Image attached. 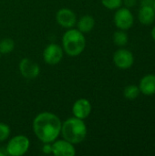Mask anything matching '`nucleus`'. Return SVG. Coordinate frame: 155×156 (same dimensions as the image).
<instances>
[{
    "label": "nucleus",
    "instance_id": "obj_24",
    "mask_svg": "<svg viewBox=\"0 0 155 156\" xmlns=\"http://www.w3.org/2000/svg\"><path fill=\"white\" fill-rule=\"evenodd\" d=\"M7 154H6V152H3V151H1L0 150V156H5Z\"/></svg>",
    "mask_w": 155,
    "mask_h": 156
},
{
    "label": "nucleus",
    "instance_id": "obj_13",
    "mask_svg": "<svg viewBox=\"0 0 155 156\" xmlns=\"http://www.w3.org/2000/svg\"><path fill=\"white\" fill-rule=\"evenodd\" d=\"M138 18L141 24L144 26L152 25L155 20V11L153 6L143 5L139 10Z\"/></svg>",
    "mask_w": 155,
    "mask_h": 156
},
{
    "label": "nucleus",
    "instance_id": "obj_2",
    "mask_svg": "<svg viewBox=\"0 0 155 156\" xmlns=\"http://www.w3.org/2000/svg\"><path fill=\"white\" fill-rule=\"evenodd\" d=\"M61 135L68 142L75 144L82 143L87 136V126L83 120L72 117L62 123Z\"/></svg>",
    "mask_w": 155,
    "mask_h": 156
},
{
    "label": "nucleus",
    "instance_id": "obj_25",
    "mask_svg": "<svg viewBox=\"0 0 155 156\" xmlns=\"http://www.w3.org/2000/svg\"><path fill=\"white\" fill-rule=\"evenodd\" d=\"M153 9H154V11H155V1H154V4H153Z\"/></svg>",
    "mask_w": 155,
    "mask_h": 156
},
{
    "label": "nucleus",
    "instance_id": "obj_10",
    "mask_svg": "<svg viewBox=\"0 0 155 156\" xmlns=\"http://www.w3.org/2000/svg\"><path fill=\"white\" fill-rule=\"evenodd\" d=\"M52 154L55 156H74L76 150L74 144L67 140H56L52 143Z\"/></svg>",
    "mask_w": 155,
    "mask_h": 156
},
{
    "label": "nucleus",
    "instance_id": "obj_17",
    "mask_svg": "<svg viewBox=\"0 0 155 156\" xmlns=\"http://www.w3.org/2000/svg\"><path fill=\"white\" fill-rule=\"evenodd\" d=\"M140 92L141 91H140V89H139L138 86H136V85H128L123 90V95L127 100L133 101L136 98H138Z\"/></svg>",
    "mask_w": 155,
    "mask_h": 156
},
{
    "label": "nucleus",
    "instance_id": "obj_23",
    "mask_svg": "<svg viewBox=\"0 0 155 156\" xmlns=\"http://www.w3.org/2000/svg\"><path fill=\"white\" fill-rule=\"evenodd\" d=\"M152 37H153V40L155 41V27H153V30H152Z\"/></svg>",
    "mask_w": 155,
    "mask_h": 156
},
{
    "label": "nucleus",
    "instance_id": "obj_3",
    "mask_svg": "<svg viewBox=\"0 0 155 156\" xmlns=\"http://www.w3.org/2000/svg\"><path fill=\"white\" fill-rule=\"evenodd\" d=\"M86 47L84 34L79 29L69 28L62 37V48L67 55L77 57L80 55Z\"/></svg>",
    "mask_w": 155,
    "mask_h": 156
},
{
    "label": "nucleus",
    "instance_id": "obj_22",
    "mask_svg": "<svg viewBox=\"0 0 155 156\" xmlns=\"http://www.w3.org/2000/svg\"><path fill=\"white\" fill-rule=\"evenodd\" d=\"M155 0H141V5H148V6H153Z\"/></svg>",
    "mask_w": 155,
    "mask_h": 156
},
{
    "label": "nucleus",
    "instance_id": "obj_16",
    "mask_svg": "<svg viewBox=\"0 0 155 156\" xmlns=\"http://www.w3.org/2000/svg\"><path fill=\"white\" fill-rule=\"evenodd\" d=\"M15 48V42L11 38H3L0 40V54H9Z\"/></svg>",
    "mask_w": 155,
    "mask_h": 156
},
{
    "label": "nucleus",
    "instance_id": "obj_12",
    "mask_svg": "<svg viewBox=\"0 0 155 156\" xmlns=\"http://www.w3.org/2000/svg\"><path fill=\"white\" fill-rule=\"evenodd\" d=\"M140 91L147 96L155 94V75L147 74L143 76L140 81L139 85Z\"/></svg>",
    "mask_w": 155,
    "mask_h": 156
},
{
    "label": "nucleus",
    "instance_id": "obj_6",
    "mask_svg": "<svg viewBox=\"0 0 155 156\" xmlns=\"http://www.w3.org/2000/svg\"><path fill=\"white\" fill-rule=\"evenodd\" d=\"M64 55V50L62 47L58 44L51 43L46 47L43 51V58L45 62L48 65H57L58 64Z\"/></svg>",
    "mask_w": 155,
    "mask_h": 156
},
{
    "label": "nucleus",
    "instance_id": "obj_5",
    "mask_svg": "<svg viewBox=\"0 0 155 156\" xmlns=\"http://www.w3.org/2000/svg\"><path fill=\"white\" fill-rule=\"evenodd\" d=\"M113 21L119 29L127 30L132 27L134 23V17L128 7H119L114 14Z\"/></svg>",
    "mask_w": 155,
    "mask_h": 156
},
{
    "label": "nucleus",
    "instance_id": "obj_4",
    "mask_svg": "<svg viewBox=\"0 0 155 156\" xmlns=\"http://www.w3.org/2000/svg\"><path fill=\"white\" fill-rule=\"evenodd\" d=\"M30 141L25 135H16L10 139L6 145V154L11 156H21L27 153Z\"/></svg>",
    "mask_w": 155,
    "mask_h": 156
},
{
    "label": "nucleus",
    "instance_id": "obj_21",
    "mask_svg": "<svg viewBox=\"0 0 155 156\" xmlns=\"http://www.w3.org/2000/svg\"><path fill=\"white\" fill-rule=\"evenodd\" d=\"M122 2L124 3V5H126V7L130 8V7H133L136 5L137 0H123Z\"/></svg>",
    "mask_w": 155,
    "mask_h": 156
},
{
    "label": "nucleus",
    "instance_id": "obj_8",
    "mask_svg": "<svg viewBox=\"0 0 155 156\" xmlns=\"http://www.w3.org/2000/svg\"><path fill=\"white\" fill-rule=\"evenodd\" d=\"M113 62L117 68L121 69H127L133 65L134 57L130 50L120 48L113 54Z\"/></svg>",
    "mask_w": 155,
    "mask_h": 156
},
{
    "label": "nucleus",
    "instance_id": "obj_7",
    "mask_svg": "<svg viewBox=\"0 0 155 156\" xmlns=\"http://www.w3.org/2000/svg\"><path fill=\"white\" fill-rule=\"evenodd\" d=\"M20 74L27 80H34L38 77L40 73L39 66L28 58H22L18 65Z\"/></svg>",
    "mask_w": 155,
    "mask_h": 156
},
{
    "label": "nucleus",
    "instance_id": "obj_9",
    "mask_svg": "<svg viewBox=\"0 0 155 156\" xmlns=\"http://www.w3.org/2000/svg\"><path fill=\"white\" fill-rule=\"evenodd\" d=\"M58 24L64 28H72L77 23L76 14L69 8H61L56 14Z\"/></svg>",
    "mask_w": 155,
    "mask_h": 156
},
{
    "label": "nucleus",
    "instance_id": "obj_15",
    "mask_svg": "<svg viewBox=\"0 0 155 156\" xmlns=\"http://www.w3.org/2000/svg\"><path fill=\"white\" fill-rule=\"evenodd\" d=\"M129 41V37L125 30H118L113 34V42L118 47H124Z\"/></svg>",
    "mask_w": 155,
    "mask_h": 156
},
{
    "label": "nucleus",
    "instance_id": "obj_14",
    "mask_svg": "<svg viewBox=\"0 0 155 156\" xmlns=\"http://www.w3.org/2000/svg\"><path fill=\"white\" fill-rule=\"evenodd\" d=\"M76 25L78 27V29L83 34L89 33L95 27V19L93 18V16L90 15H85L79 19Z\"/></svg>",
    "mask_w": 155,
    "mask_h": 156
},
{
    "label": "nucleus",
    "instance_id": "obj_1",
    "mask_svg": "<svg viewBox=\"0 0 155 156\" xmlns=\"http://www.w3.org/2000/svg\"><path fill=\"white\" fill-rule=\"evenodd\" d=\"M62 122L54 113L44 112L37 114L33 121L35 135L43 144L53 143L61 133Z\"/></svg>",
    "mask_w": 155,
    "mask_h": 156
},
{
    "label": "nucleus",
    "instance_id": "obj_11",
    "mask_svg": "<svg viewBox=\"0 0 155 156\" xmlns=\"http://www.w3.org/2000/svg\"><path fill=\"white\" fill-rule=\"evenodd\" d=\"M91 112V104L90 102L84 98L79 99L76 101L72 106V113L74 117L84 120L90 116Z\"/></svg>",
    "mask_w": 155,
    "mask_h": 156
},
{
    "label": "nucleus",
    "instance_id": "obj_20",
    "mask_svg": "<svg viewBox=\"0 0 155 156\" xmlns=\"http://www.w3.org/2000/svg\"><path fill=\"white\" fill-rule=\"evenodd\" d=\"M42 152L46 154H52V143H47L44 144L43 147H42Z\"/></svg>",
    "mask_w": 155,
    "mask_h": 156
},
{
    "label": "nucleus",
    "instance_id": "obj_18",
    "mask_svg": "<svg viewBox=\"0 0 155 156\" xmlns=\"http://www.w3.org/2000/svg\"><path fill=\"white\" fill-rule=\"evenodd\" d=\"M101 4L106 8L110 10H114L122 6V0H101Z\"/></svg>",
    "mask_w": 155,
    "mask_h": 156
},
{
    "label": "nucleus",
    "instance_id": "obj_26",
    "mask_svg": "<svg viewBox=\"0 0 155 156\" xmlns=\"http://www.w3.org/2000/svg\"><path fill=\"white\" fill-rule=\"evenodd\" d=\"M0 57H1V54H0Z\"/></svg>",
    "mask_w": 155,
    "mask_h": 156
},
{
    "label": "nucleus",
    "instance_id": "obj_19",
    "mask_svg": "<svg viewBox=\"0 0 155 156\" xmlns=\"http://www.w3.org/2000/svg\"><path fill=\"white\" fill-rule=\"evenodd\" d=\"M10 127L4 122H0V143L5 142L10 136Z\"/></svg>",
    "mask_w": 155,
    "mask_h": 156
}]
</instances>
